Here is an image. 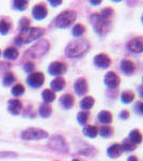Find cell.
<instances>
[{"mask_svg":"<svg viewBox=\"0 0 143 161\" xmlns=\"http://www.w3.org/2000/svg\"><path fill=\"white\" fill-rule=\"evenodd\" d=\"M91 23L95 31L100 35H103L110 28V23L106 17L101 16L100 14H93L91 16Z\"/></svg>","mask_w":143,"mask_h":161,"instance_id":"cell-5","label":"cell"},{"mask_svg":"<svg viewBox=\"0 0 143 161\" xmlns=\"http://www.w3.org/2000/svg\"><path fill=\"white\" fill-rule=\"evenodd\" d=\"M28 7V1L26 0H15L14 1V8L19 11H24V10L27 9Z\"/></svg>","mask_w":143,"mask_h":161,"instance_id":"cell-34","label":"cell"},{"mask_svg":"<svg viewBox=\"0 0 143 161\" xmlns=\"http://www.w3.org/2000/svg\"><path fill=\"white\" fill-rule=\"evenodd\" d=\"M84 31H85V27L82 24H77V25H75L74 27H73V29H72V33H73V36L74 37H81L82 35L84 33Z\"/></svg>","mask_w":143,"mask_h":161,"instance_id":"cell-30","label":"cell"},{"mask_svg":"<svg viewBox=\"0 0 143 161\" xmlns=\"http://www.w3.org/2000/svg\"><path fill=\"white\" fill-rule=\"evenodd\" d=\"M49 50V43L46 40H40L36 42L32 47L25 53V56L30 57V58H38V57L45 55Z\"/></svg>","mask_w":143,"mask_h":161,"instance_id":"cell-4","label":"cell"},{"mask_svg":"<svg viewBox=\"0 0 143 161\" xmlns=\"http://www.w3.org/2000/svg\"><path fill=\"white\" fill-rule=\"evenodd\" d=\"M113 13V10L111 9V8H106V9H104L103 11H101V16L106 17V19H108L109 16H111Z\"/></svg>","mask_w":143,"mask_h":161,"instance_id":"cell-37","label":"cell"},{"mask_svg":"<svg viewBox=\"0 0 143 161\" xmlns=\"http://www.w3.org/2000/svg\"><path fill=\"white\" fill-rule=\"evenodd\" d=\"M142 82H143V77H142Z\"/></svg>","mask_w":143,"mask_h":161,"instance_id":"cell-48","label":"cell"},{"mask_svg":"<svg viewBox=\"0 0 143 161\" xmlns=\"http://www.w3.org/2000/svg\"><path fill=\"white\" fill-rule=\"evenodd\" d=\"M45 76L41 72H32L27 79V83L32 88H40L44 84Z\"/></svg>","mask_w":143,"mask_h":161,"instance_id":"cell-8","label":"cell"},{"mask_svg":"<svg viewBox=\"0 0 143 161\" xmlns=\"http://www.w3.org/2000/svg\"><path fill=\"white\" fill-rule=\"evenodd\" d=\"M10 28H11V25H10L9 22L7 20H0V35H7L10 31Z\"/></svg>","mask_w":143,"mask_h":161,"instance_id":"cell-32","label":"cell"},{"mask_svg":"<svg viewBox=\"0 0 143 161\" xmlns=\"http://www.w3.org/2000/svg\"><path fill=\"white\" fill-rule=\"evenodd\" d=\"M127 161H138V159H137V157H135V156H131V157L128 158Z\"/></svg>","mask_w":143,"mask_h":161,"instance_id":"cell-43","label":"cell"},{"mask_svg":"<svg viewBox=\"0 0 143 161\" xmlns=\"http://www.w3.org/2000/svg\"><path fill=\"white\" fill-rule=\"evenodd\" d=\"M90 50V44L84 39H75L65 48V55L69 58H79Z\"/></svg>","mask_w":143,"mask_h":161,"instance_id":"cell-1","label":"cell"},{"mask_svg":"<svg viewBox=\"0 0 143 161\" xmlns=\"http://www.w3.org/2000/svg\"><path fill=\"white\" fill-rule=\"evenodd\" d=\"M51 108L50 105L47 104V103H43V104H41L40 108H38V113H40V115L42 116L44 118H47L50 116L51 114Z\"/></svg>","mask_w":143,"mask_h":161,"instance_id":"cell-26","label":"cell"},{"mask_svg":"<svg viewBox=\"0 0 143 161\" xmlns=\"http://www.w3.org/2000/svg\"><path fill=\"white\" fill-rule=\"evenodd\" d=\"M29 25H30V19H27V17H23L19 22V29L23 30V29H25V28H28Z\"/></svg>","mask_w":143,"mask_h":161,"instance_id":"cell-36","label":"cell"},{"mask_svg":"<svg viewBox=\"0 0 143 161\" xmlns=\"http://www.w3.org/2000/svg\"><path fill=\"white\" fill-rule=\"evenodd\" d=\"M142 96H143V92H142Z\"/></svg>","mask_w":143,"mask_h":161,"instance_id":"cell-49","label":"cell"},{"mask_svg":"<svg viewBox=\"0 0 143 161\" xmlns=\"http://www.w3.org/2000/svg\"><path fill=\"white\" fill-rule=\"evenodd\" d=\"M73 161H78V160H73Z\"/></svg>","mask_w":143,"mask_h":161,"instance_id":"cell-47","label":"cell"},{"mask_svg":"<svg viewBox=\"0 0 143 161\" xmlns=\"http://www.w3.org/2000/svg\"><path fill=\"white\" fill-rule=\"evenodd\" d=\"M82 133H84L85 136L94 139L98 134V128L96 126H85L84 128V130H82Z\"/></svg>","mask_w":143,"mask_h":161,"instance_id":"cell-21","label":"cell"},{"mask_svg":"<svg viewBox=\"0 0 143 161\" xmlns=\"http://www.w3.org/2000/svg\"><path fill=\"white\" fill-rule=\"evenodd\" d=\"M50 86H51V89L54 90V92H60V90H62L65 87V80H64V79H62V77L58 76L51 80Z\"/></svg>","mask_w":143,"mask_h":161,"instance_id":"cell-19","label":"cell"},{"mask_svg":"<svg viewBox=\"0 0 143 161\" xmlns=\"http://www.w3.org/2000/svg\"><path fill=\"white\" fill-rule=\"evenodd\" d=\"M135 99V93L132 92H129V90H126V92H123L121 95V101L125 104H129L131 103Z\"/></svg>","mask_w":143,"mask_h":161,"instance_id":"cell-25","label":"cell"},{"mask_svg":"<svg viewBox=\"0 0 143 161\" xmlns=\"http://www.w3.org/2000/svg\"><path fill=\"white\" fill-rule=\"evenodd\" d=\"M93 105H94V99H93V97H85L80 102V108L84 111L92 108Z\"/></svg>","mask_w":143,"mask_h":161,"instance_id":"cell-24","label":"cell"},{"mask_svg":"<svg viewBox=\"0 0 143 161\" xmlns=\"http://www.w3.org/2000/svg\"><path fill=\"white\" fill-rule=\"evenodd\" d=\"M76 17H77L76 12L72 11V10H66V11L61 12L58 16L54 19V26L57 28H61V29L69 28V26L75 22Z\"/></svg>","mask_w":143,"mask_h":161,"instance_id":"cell-3","label":"cell"},{"mask_svg":"<svg viewBox=\"0 0 143 161\" xmlns=\"http://www.w3.org/2000/svg\"><path fill=\"white\" fill-rule=\"evenodd\" d=\"M74 89H75V92H76L78 96H84V95H85V93H87V92H88V83H87V80L84 79V77H80V79H78L76 82H75Z\"/></svg>","mask_w":143,"mask_h":161,"instance_id":"cell-12","label":"cell"},{"mask_svg":"<svg viewBox=\"0 0 143 161\" xmlns=\"http://www.w3.org/2000/svg\"><path fill=\"white\" fill-rule=\"evenodd\" d=\"M122 153H123V149L121 147V144H113L107 149V155L110 158H114V159L120 157Z\"/></svg>","mask_w":143,"mask_h":161,"instance_id":"cell-17","label":"cell"},{"mask_svg":"<svg viewBox=\"0 0 143 161\" xmlns=\"http://www.w3.org/2000/svg\"><path fill=\"white\" fill-rule=\"evenodd\" d=\"M94 64L98 68L106 69L111 64V59L106 54H98L94 57Z\"/></svg>","mask_w":143,"mask_h":161,"instance_id":"cell-11","label":"cell"},{"mask_svg":"<svg viewBox=\"0 0 143 161\" xmlns=\"http://www.w3.org/2000/svg\"><path fill=\"white\" fill-rule=\"evenodd\" d=\"M121 70L125 75H130L136 70V66H135V64L132 61L125 59V60L121 61Z\"/></svg>","mask_w":143,"mask_h":161,"instance_id":"cell-16","label":"cell"},{"mask_svg":"<svg viewBox=\"0 0 143 161\" xmlns=\"http://www.w3.org/2000/svg\"><path fill=\"white\" fill-rule=\"evenodd\" d=\"M98 120L100 121L101 124L104 125H108L111 124V121H112V115H111V113L109 111H101L100 112V114H98Z\"/></svg>","mask_w":143,"mask_h":161,"instance_id":"cell-20","label":"cell"},{"mask_svg":"<svg viewBox=\"0 0 143 161\" xmlns=\"http://www.w3.org/2000/svg\"><path fill=\"white\" fill-rule=\"evenodd\" d=\"M48 146L54 150L61 153H67V150H69V146H67L65 140L60 136H54L51 137L48 143Z\"/></svg>","mask_w":143,"mask_h":161,"instance_id":"cell-7","label":"cell"},{"mask_svg":"<svg viewBox=\"0 0 143 161\" xmlns=\"http://www.w3.org/2000/svg\"><path fill=\"white\" fill-rule=\"evenodd\" d=\"M44 35V29L38 27H28L20 30V33L18 37L15 38V44L17 45H24L28 44L36 39L41 38Z\"/></svg>","mask_w":143,"mask_h":161,"instance_id":"cell-2","label":"cell"},{"mask_svg":"<svg viewBox=\"0 0 143 161\" xmlns=\"http://www.w3.org/2000/svg\"><path fill=\"white\" fill-rule=\"evenodd\" d=\"M120 117L123 118V119H127V118L129 117V112H128V111H126V110L122 111V112H121V114H120Z\"/></svg>","mask_w":143,"mask_h":161,"instance_id":"cell-40","label":"cell"},{"mask_svg":"<svg viewBox=\"0 0 143 161\" xmlns=\"http://www.w3.org/2000/svg\"><path fill=\"white\" fill-rule=\"evenodd\" d=\"M60 103H61L64 108L69 110V108H71L74 105V97L71 93H65V95H63L60 98Z\"/></svg>","mask_w":143,"mask_h":161,"instance_id":"cell-18","label":"cell"},{"mask_svg":"<svg viewBox=\"0 0 143 161\" xmlns=\"http://www.w3.org/2000/svg\"><path fill=\"white\" fill-rule=\"evenodd\" d=\"M100 0H98V1H93V0H91L90 1V3L91 4H93V6H96V4H100Z\"/></svg>","mask_w":143,"mask_h":161,"instance_id":"cell-42","label":"cell"},{"mask_svg":"<svg viewBox=\"0 0 143 161\" xmlns=\"http://www.w3.org/2000/svg\"><path fill=\"white\" fill-rule=\"evenodd\" d=\"M24 92H25V87L22 84H16L12 88V95L15 96V97H19Z\"/></svg>","mask_w":143,"mask_h":161,"instance_id":"cell-33","label":"cell"},{"mask_svg":"<svg viewBox=\"0 0 143 161\" xmlns=\"http://www.w3.org/2000/svg\"><path fill=\"white\" fill-rule=\"evenodd\" d=\"M16 156L17 155L15 154V153H9V152H1L0 153V158H8V157L15 158Z\"/></svg>","mask_w":143,"mask_h":161,"instance_id":"cell-39","label":"cell"},{"mask_svg":"<svg viewBox=\"0 0 143 161\" xmlns=\"http://www.w3.org/2000/svg\"><path fill=\"white\" fill-rule=\"evenodd\" d=\"M104 82H105V85H107L109 88H115L120 85L121 80H120L119 75L116 73H114V72H108L105 75V77H104Z\"/></svg>","mask_w":143,"mask_h":161,"instance_id":"cell-10","label":"cell"},{"mask_svg":"<svg viewBox=\"0 0 143 161\" xmlns=\"http://www.w3.org/2000/svg\"><path fill=\"white\" fill-rule=\"evenodd\" d=\"M128 50L132 53H141L143 52V39L142 38H135L127 45Z\"/></svg>","mask_w":143,"mask_h":161,"instance_id":"cell-13","label":"cell"},{"mask_svg":"<svg viewBox=\"0 0 143 161\" xmlns=\"http://www.w3.org/2000/svg\"><path fill=\"white\" fill-rule=\"evenodd\" d=\"M138 106H139V111L143 114V102H142V103H140V104L138 105Z\"/></svg>","mask_w":143,"mask_h":161,"instance_id":"cell-44","label":"cell"},{"mask_svg":"<svg viewBox=\"0 0 143 161\" xmlns=\"http://www.w3.org/2000/svg\"><path fill=\"white\" fill-rule=\"evenodd\" d=\"M24 69L27 73H32L33 70H34V64H33L32 62H27V64H25Z\"/></svg>","mask_w":143,"mask_h":161,"instance_id":"cell-38","label":"cell"},{"mask_svg":"<svg viewBox=\"0 0 143 161\" xmlns=\"http://www.w3.org/2000/svg\"><path fill=\"white\" fill-rule=\"evenodd\" d=\"M142 24H143V15H142Z\"/></svg>","mask_w":143,"mask_h":161,"instance_id":"cell-45","label":"cell"},{"mask_svg":"<svg viewBox=\"0 0 143 161\" xmlns=\"http://www.w3.org/2000/svg\"><path fill=\"white\" fill-rule=\"evenodd\" d=\"M129 140H130V141L136 145L140 144L143 140L141 132L138 130V129H134V130L130 131V133H129Z\"/></svg>","mask_w":143,"mask_h":161,"instance_id":"cell-22","label":"cell"},{"mask_svg":"<svg viewBox=\"0 0 143 161\" xmlns=\"http://www.w3.org/2000/svg\"><path fill=\"white\" fill-rule=\"evenodd\" d=\"M0 55H1V51H0Z\"/></svg>","mask_w":143,"mask_h":161,"instance_id":"cell-46","label":"cell"},{"mask_svg":"<svg viewBox=\"0 0 143 161\" xmlns=\"http://www.w3.org/2000/svg\"><path fill=\"white\" fill-rule=\"evenodd\" d=\"M66 72V66L64 62L54 61L48 67V73L50 75H61Z\"/></svg>","mask_w":143,"mask_h":161,"instance_id":"cell-9","label":"cell"},{"mask_svg":"<svg viewBox=\"0 0 143 161\" xmlns=\"http://www.w3.org/2000/svg\"><path fill=\"white\" fill-rule=\"evenodd\" d=\"M14 82H15L14 74L11 73V72H8V73L4 75V77H3V85H4V86H9V85L13 84Z\"/></svg>","mask_w":143,"mask_h":161,"instance_id":"cell-35","label":"cell"},{"mask_svg":"<svg viewBox=\"0 0 143 161\" xmlns=\"http://www.w3.org/2000/svg\"><path fill=\"white\" fill-rule=\"evenodd\" d=\"M49 3H50L51 6H54V7H57V6H59V4H61L62 1H61V0H58V1H54V0H50V1H49Z\"/></svg>","mask_w":143,"mask_h":161,"instance_id":"cell-41","label":"cell"},{"mask_svg":"<svg viewBox=\"0 0 143 161\" xmlns=\"http://www.w3.org/2000/svg\"><path fill=\"white\" fill-rule=\"evenodd\" d=\"M121 147H122V149L125 150V152H131V150L136 149L137 145L134 144V143H132L129 139H125L123 142H122Z\"/></svg>","mask_w":143,"mask_h":161,"instance_id":"cell-28","label":"cell"},{"mask_svg":"<svg viewBox=\"0 0 143 161\" xmlns=\"http://www.w3.org/2000/svg\"><path fill=\"white\" fill-rule=\"evenodd\" d=\"M4 58L10 59V60H14L18 57V51L15 47H8L3 52Z\"/></svg>","mask_w":143,"mask_h":161,"instance_id":"cell-23","label":"cell"},{"mask_svg":"<svg viewBox=\"0 0 143 161\" xmlns=\"http://www.w3.org/2000/svg\"><path fill=\"white\" fill-rule=\"evenodd\" d=\"M32 15L36 20H42L47 16V9L43 4H36L32 9Z\"/></svg>","mask_w":143,"mask_h":161,"instance_id":"cell-14","label":"cell"},{"mask_svg":"<svg viewBox=\"0 0 143 161\" xmlns=\"http://www.w3.org/2000/svg\"><path fill=\"white\" fill-rule=\"evenodd\" d=\"M47 136H48L47 132L38 128H29L22 132V139L26 140V141H30V140H42V139H46Z\"/></svg>","mask_w":143,"mask_h":161,"instance_id":"cell-6","label":"cell"},{"mask_svg":"<svg viewBox=\"0 0 143 161\" xmlns=\"http://www.w3.org/2000/svg\"><path fill=\"white\" fill-rule=\"evenodd\" d=\"M98 133L100 134V136H103V137H110L111 136H112V133H113V129L111 128L110 126H107V125H105V126H103L101 128L98 130Z\"/></svg>","mask_w":143,"mask_h":161,"instance_id":"cell-29","label":"cell"},{"mask_svg":"<svg viewBox=\"0 0 143 161\" xmlns=\"http://www.w3.org/2000/svg\"><path fill=\"white\" fill-rule=\"evenodd\" d=\"M23 108V104L18 99H13V100H10L9 103H8V110L11 114L13 115H17Z\"/></svg>","mask_w":143,"mask_h":161,"instance_id":"cell-15","label":"cell"},{"mask_svg":"<svg viewBox=\"0 0 143 161\" xmlns=\"http://www.w3.org/2000/svg\"><path fill=\"white\" fill-rule=\"evenodd\" d=\"M42 98L44 100V102L45 103H50L53 102V101L56 99V95H54V92H53V90L50 89H45L44 92H42Z\"/></svg>","mask_w":143,"mask_h":161,"instance_id":"cell-27","label":"cell"},{"mask_svg":"<svg viewBox=\"0 0 143 161\" xmlns=\"http://www.w3.org/2000/svg\"><path fill=\"white\" fill-rule=\"evenodd\" d=\"M88 118H89V114H88V112H85V111L79 112V113H78V115H77L78 123H79L80 125H82V126L87 125Z\"/></svg>","mask_w":143,"mask_h":161,"instance_id":"cell-31","label":"cell"}]
</instances>
